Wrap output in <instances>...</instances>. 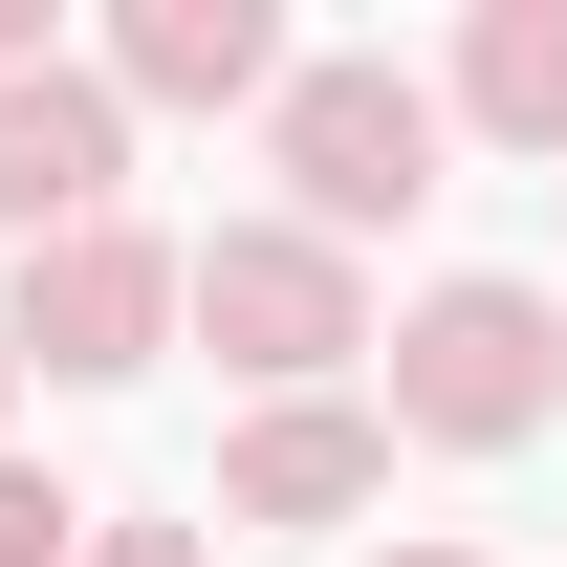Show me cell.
<instances>
[{
    "label": "cell",
    "instance_id": "obj_1",
    "mask_svg": "<svg viewBox=\"0 0 567 567\" xmlns=\"http://www.w3.org/2000/svg\"><path fill=\"white\" fill-rule=\"evenodd\" d=\"M175 306H197V328H218V371H262V393H328V371L371 350L350 240H306V218H218L197 262H175Z\"/></svg>",
    "mask_w": 567,
    "mask_h": 567
},
{
    "label": "cell",
    "instance_id": "obj_2",
    "mask_svg": "<svg viewBox=\"0 0 567 567\" xmlns=\"http://www.w3.org/2000/svg\"><path fill=\"white\" fill-rule=\"evenodd\" d=\"M393 415L458 436V458L546 436V415H567V306H546V284H436L415 328H393Z\"/></svg>",
    "mask_w": 567,
    "mask_h": 567
},
{
    "label": "cell",
    "instance_id": "obj_3",
    "mask_svg": "<svg viewBox=\"0 0 567 567\" xmlns=\"http://www.w3.org/2000/svg\"><path fill=\"white\" fill-rule=\"evenodd\" d=\"M436 110L415 66H284V197H306V240H371V218L436 197Z\"/></svg>",
    "mask_w": 567,
    "mask_h": 567
},
{
    "label": "cell",
    "instance_id": "obj_4",
    "mask_svg": "<svg viewBox=\"0 0 567 567\" xmlns=\"http://www.w3.org/2000/svg\"><path fill=\"white\" fill-rule=\"evenodd\" d=\"M153 328H175V240H132V218L22 240V284H0V350H22V371H66V393L153 371Z\"/></svg>",
    "mask_w": 567,
    "mask_h": 567
},
{
    "label": "cell",
    "instance_id": "obj_5",
    "mask_svg": "<svg viewBox=\"0 0 567 567\" xmlns=\"http://www.w3.org/2000/svg\"><path fill=\"white\" fill-rule=\"evenodd\" d=\"M110 175H132L110 66H22V87H0V240H87V218H110Z\"/></svg>",
    "mask_w": 567,
    "mask_h": 567
},
{
    "label": "cell",
    "instance_id": "obj_6",
    "mask_svg": "<svg viewBox=\"0 0 567 567\" xmlns=\"http://www.w3.org/2000/svg\"><path fill=\"white\" fill-rule=\"evenodd\" d=\"M110 110H284V22L262 0H132L110 22Z\"/></svg>",
    "mask_w": 567,
    "mask_h": 567
},
{
    "label": "cell",
    "instance_id": "obj_7",
    "mask_svg": "<svg viewBox=\"0 0 567 567\" xmlns=\"http://www.w3.org/2000/svg\"><path fill=\"white\" fill-rule=\"evenodd\" d=\"M371 481H393V436H371L350 393H262L240 458H218V524H350Z\"/></svg>",
    "mask_w": 567,
    "mask_h": 567
},
{
    "label": "cell",
    "instance_id": "obj_8",
    "mask_svg": "<svg viewBox=\"0 0 567 567\" xmlns=\"http://www.w3.org/2000/svg\"><path fill=\"white\" fill-rule=\"evenodd\" d=\"M458 110L502 153H567V0H481L458 22Z\"/></svg>",
    "mask_w": 567,
    "mask_h": 567
},
{
    "label": "cell",
    "instance_id": "obj_9",
    "mask_svg": "<svg viewBox=\"0 0 567 567\" xmlns=\"http://www.w3.org/2000/svg\"><path fill=\"white\" fill-rule=\"evenodd\" d=\"M0 567H87V502L44 481V458H0Z\"/></svg>",
    "mask_w": 567,
    "mask_h": 567
},
{
    "label": "cell",
    "instance_id": "obj_10",
    "mask_svg": "<svg viewBox=\"0 0 567 567\" xmlns=\"http://www.w3.org/2000/svg\"><path fill=\"white\" fill-rule=\"evenodd\" d=\"M87 567H218V524H87Z\"/></svg>",
    "mask_w": 567,
    "mask_h": 567
},
{
    "label": "cell",
    "instance_id": "obj_11",
    "mask_svg": "<svg viewBox=\"0 0 567 567\" xmlns=\"http://www.w3.org/2000/svg\"><path fill=\"white\" fill-rule=\"evenodd\" d=\"M22 66H44V0H0V87H22Z\"/></svg>",
    "mask_w": 567,
    "mask_h": 567
},
{
    "label": "cell",
    "instance_id": "obj_12",
    "mask_svg": "<svg viewBox=\"0 0 567 567\" xmlns=\"http://www.w3.org/2000/svg\"><path fill=\"white\" fill-rule=\"evenodd\" d=\"M393 567H481V546H393Z\"/></svg>",
    "mask_w": 567,
    "mask_h": 567
},
{
    "label": "cell",
    "instance_id": "obj_13",
    "mask_svg": "<svg viewBox=\"0 0 567 567\" xmlns=\"http://www.w3.org/2000/svg\"><path fill=\"white\" fill-rule=\"evenodd\" d=\"M0 393H22V350H0Z\"/></svg>",
    "mask_w": 567,
    "mask_h": 567
}]
</instances>
